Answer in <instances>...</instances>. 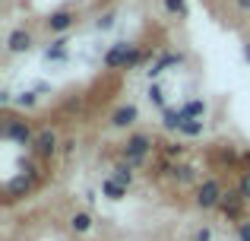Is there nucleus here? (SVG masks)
<instances>
[{"mask_svg":"<svg viewBox=\"0 0 250 241\" xmlns=\"http://www.w3.org/2000/svg\"><path fill=\"white\" fill-rule=\"evenodd\" d=\"M140 61H143V51L136 44H127V42H114L104 51V67L108 70H130Z\"/></svg>","mask_w":250,"mask_h":241,"instance_id":"f257e3e1","label":"nucleus"},{"mask_svg":"<svg viewBox=\"0 0 250 241\" xmlns=\"http://www.w3.org/2000/svg\"><path fill=\"white\" fill-rule=\"evenodd\" d=\"M152 136L149 133H130L127 143H124V159L130 162V165H143L146 162V155L152 153Z\"/></svg>","mask_w":250,"mask_h":241,"instance_id":"f03ea898","label":"nucleus"},{"mask_svg":"<svg viewBox=\"0 0 250 241\" xmlns=\"http://www.w3.org/2000/svg\"><path fill=\"white\" fill-rule=\"evenodd\" d=\"M222 197H225V187H222L219 178L200 181V187H196V206H200V210H219Z\"/></svg>","mask_w":250,"mask_h":241,"instance_id":"7ed1b4c3","label":"nucleus"},{"mask_svg":"<svg viewBox=\"0 0 250 241\" xmlns=\"http://www.w3.org/2000/svg\"><path fill=\"white\" fill-rule=\"evenodd\" d=\"M244 203H247V200L241 197V191L234 187V191H225V197H222L219 210H222V216H225V219H234V222H244Z\"/></svg>","mask_w":250,"mask_h":241,"instance_id":"20e7f679","label":"nucleus"},{"mask_svg":"<svg viewBox=\"0 0 250 241\" xmlns=\"http://www.w3.org/2000/svg\"><path fill=\"white\" fill-rule=\"evenodd\" d=\"M3 136H6V140H13V143H19V146H35V133H32L29 121L10 118V121H6V127H3Z\"/></svg>","mask_w":250,"mask_h":241,"instance_id":"39448f33","label":"nucleus"},{"mask_svg":"<svg viewBox=\"0 0 250 241\" xmlns=\"http://www.w3.org/2000/svg\"><path fill=\"white\" fill-rule=\"evenodd\" d=\"M76 22V13L70 10V6H61V10H54L48 19H44V25H48L51 35H63V32H70Z\"/></svg>","mask_w":250,"mask_h":241,"instance_id":"423d86ee","label":"nucleus"},{"mask_svg":"<svg viewBox=\"0 0 250 241\" xmlns=\"http://www.w3.org/2000/svg\"><path fill=\"white\" fill-rule=\"evenodd\" d=\"M174 64H184V54H174V51H165V54H159V61H152V64H149V70H146L149 83H159V76L165 73L168 67H174Z\"/></svg>","mask_w":250,"mask_h":241,"instance_id":"0eeeda50","label":"nucleus"},{"mask_svg":"<svg viewBox=\"0 0 250 241\" xmlns=\"http://www.w3.org/2000/svg\"><path fill=\"white\" fill-rule=\"evenodd\" d=\"M61 146H63V143L57 140L54 130H42V133L35 136V153L42 155V159H51V155H57V153H61Z\"/></svg>","mask_w":250,"mask_h":241,"instance_id":"6e6552de","label":"nucleus"},{"mask_svg":"<svg viewBox=\"0 0 250 241\" xmlns=\"http://www.w3.org/2000/svg\"><path fill=\"white\" fill-rule=\"evenodd\" d=\"M25 51H32V32L13 29L6 35V54H25Z\"/></svg>","mask_w":250,"mask_h":241,"instance_id":"1a4fd4ad","label":"nucleus"},{"mask_svg":"<svg viewBox=\"0 0 250 241\" xmlns=\"http://www.w3.org/2000/svg\"><path fill=\"white\" fill-rule=\"evenodd\" d=\"M136 121H140V108H136V105H121L114 114H111V127H114V130L133 127Z\"/></svg>","mask_w":250,"mask_h":241,"instance_id":"9d476101","label":"nucleus"},{"mask_svg":"<svg viewBox=\"0 0 250 241\" xmlns=\"http://www.w3.org/2000/svg\"><path fill=\"white\" fill-rule=\"evenodd\" d=\"M32 191V178L29 175H16V178L6 184V197L10 200H19V197H25V194Z\"/></svg>","mask_w":250,"mask_h":241,"instance_id":"9b49d317","label":"nucleus"},{"mask_svg":"<svg viewBox=\"0 0 250 241\" xmlns=\"http://www.w3.org/2000/svg\"><path fill=\"white\" fill-rule=\"evenodd\" d=\"M184 124H187V114H184L181 108H165V111H162V127L165 130H177V133H181Z\"/></svg>","mask_w":250,"mask_h":241,"instance_id":"f8f14e48","label":"nucleus"},{"mask_svg":"<svg viewBox=\"0 0 250 241\" xmlns=\"http://www.w3.org/2000/svg\"><path fill=\"white\" fill-rule=\"evenodd\" d=\"M67 38H54V42H51V48L48 51H44V61H51V64H63V61H67Z\"/></svg>","mask_w":250,"mask_h":241,"instance_id":"ddd939ff","label":"nucleus"},{"mask_svg":"<svg viewBox=\"0 0 250 241\" xmlns=\"http://www.w3.org/2000/svg\"><path fill=\"white\" fill-rule=\"evenodd\" d=\"M70 229H73L76 235H85V232H92V213H85V210L73 213V216H70Z\"/></svg>","mask_w":250,"mask_h":241,"instance_id":"4468645a","label":"nucleus"},{"mask_svg":"<svg viewBox=\"0 0 250 241\" xmlns=\"http://www.w3.org/2000/svg\"><path fill=\"white\" fill-rule=\"evenodd\" d=\"M102 194H104L108 200H124V197H127V187H124V184H117V181L108 175V178L102 181Z\"/></svg>","mask_w":250,"mask_h":241,"instance_id":"2eb2a0df","label":"nucleus"},{"mask_svg":"<svg viewBox=\"0 0 250 241\" xmlns=\"http://www.w3.org/2000/svg\"><path fill=\"white\" fill-rule=\"evenodd\" d=\"M203 133H206V121L203 118H187V124L181 127V136H187V140H196Z\"/></svg>","mask_w":250,"mask_h":241,"instance_id":"dca6fc26","label":"nucleus"},{"mask_svg":"<svg viewBox=\"0 0 250 241\" xmlns=\"http://www.w3.org/2000/svg\"><path fill=\"white\" fill-rule=\"evenodd\" d=\"M111 178H114L117 184L130 187V184H133V165H130V162H121V165H114V172H111Z\"/></svg>","mask_w":250,"mask_h":241,"instance_id":"f3484780","label":"nucleus"},{"mask_svg":"<svg viewBox=\"0 0 250 241\" xmlns=\"http://www.w3.org/2000/svg\"><path fill=\"white\" fill-rule=\"evenodd\" d=\"M171 178L177 181V184H193L196 181V168L193 165H174V175Z\"/></svg>","mask_w":250,"mask_h":241,"instance_id":"a211bd4d","label":"nucleus"},{"mask_svg":"<svg viewBox=\"0 0 250 241\" xmlns=\"http://www.w3.org/2000/svg\"><path fill=\"white\" fill-rule=\"evenodd\" d=\"M146 95H149V102H152L155 108H162V111H165V89L159 86V83H149V89H146Z\"/></svg>","mask_w":250,"mask_h":241,"instance_id":"6ab92c4d","label":"nucleus"},{"mask_svg":"<svg viewBox=\"0 0 250 241\" xmlns=\"http://www.w3.org/2000/svg\"><path fill=\"white\" fill-rule=\"evenodd\" d=\"M181 111L187 114V118H206V102H203V99H190Z\"/></svg>","mask_w":250,"mask_h":241,"instance_id":"aec40b11","label":"nucleus"},{"mask_svg":"<svg viewBox=\"0 0 250 241\" xmlns=\"http://www.w3.org/2000/svg\"><path fill=\"white\" fill-rule=\"evenodd\" d=\"M162 3H165V10L171 13V16H181V19H187V16H190L187 0H162Z\"/></svg>","mask_w":250,"mask_h":241,"instance_id":"412c9836","label":"nucleus"},{"mask_svg":"<svg viewBox=\"0 0 250 241\" xmlns=\"http://www.w3.org/2000/svg\"><path fill=\"white\" fill-rule=\"evenodd\" d=\"M13 102H16L19 108H35V102H38V92H35V89H25V92H19Z\"/></svg>","mask_w":250,"mask_h":241,"instance_id":"4be33fe9","label":"nucleus"},{"mask_svg":"<svg viewBox=\"0 0 250 241\" xmlns=\"http://www.w3.org/2000/svg\"><path fill=\"white\" fill-rule=\"evenodd\" d=\"M238 191H241V197H244L247 203H250V168H247L244 175H241V181H238Z\"/></svg>","mask_w":250,"mask_h":241,"instance_id":"5701e85b","label":"nucleus"},{"mask_svg":"<svg viewBox=\"0 0 250 241\" xmlns=\"http://www.w3.org/2000/svg\"><path fill=\"white\" fill-rule=\"evenodd\" d=\"M111 25H114V13H104L102 19H95V29H98V32H108Z\"/></svg>","mask_w":250,"mask_h":241,"instance_id":"b1692460","label":"nucleus"},{"mask_svg":"<svg viewBox=\"0 0 250 241\" xmlns=\"http://www.w3.org/2000/svg\"><path fill=\"white\" fill-rule=\"evenodd\" d=\"M165 155H168V159H181L184 146H181V143H165Z\"/></svg>","mask_w":250,"mask_h":241,"instance_id":"393cba45","label":"nucleus"},{"mask_svg":"<svg viewBox=\"0 0 250 241\" xmlns=\"http://www.w3.org/2000/svg\"><path fill=\"white\" fill-rule=\"evenodd\" d=\"M193 241H212V229H209V225H200V229L193 232Z\"/></svg>","mask_w":250,"mask_h":241,"instance_id":"a878e982","label":"nucleus"},{"mask_svg":"<svg viewBox=\"0 0 250 241\" xmlns=\"http://www.w3.org/2000/svg\"><path fill=\"white\" fill-rule=\"evenodd\" d=\"M238 238L241 241H250V222H238Z\"/></svg>","mask_w":250,"mask_h":241,"instance_id":"bb28decb","label":"nucleus"},{"mask_svg":"<svg viewBox=\"0 0 250 241\" xmlns=\"http://www.w3.org/2000/svg\"><path fill=\"white\" fill-rule=\"evenodd\" d=\"M73 149H76V140H67V143H63V146H61V153H63V155H70V153H73Z\"/></svg>","mask_w":250,"mask_h":241,"instance_id":"cd10ccee","label":"nucleus"},{"mask_svg":"<svg viewBox=\"0 0 250 241\" xmlns=\"http://www.w3.org/2000/svg\"><path fill=\"white\" fill-rule=\"evenodd\" d=\"M238 3V10H244V13H250V0H234Z\"/></svg>","mask_w":250,"mask_h":241,"instance_id":"c85d7f7f","label":"nucleus"},{"mask_svg":"<svg viewBox=\"0 0 250 241\" xmlns=\"http://www.w3.org/2000/svg\"><path fill=\"white\" fill-rule=\"evenodd\" d=\"M244 61L250 64V42H244Z\"/></svg>","mask_w":250,"mask_h":241,"instance_id":"c756f323","label":"nucleus"},{"mask_svg":"<svg viewBox=\"0 0 250 241\" xmlns=\"http://www.w3.org/2000/svg\"><path fill=\"white\" fill-rule=\"evenodd\" d=\"M244 162H247V165H250V153H244Z\"/></svg>","mask_w":250,"mask_h":241,"instance_id":"7c9ffc66","label":"nucleus"}]
</instances>
